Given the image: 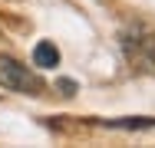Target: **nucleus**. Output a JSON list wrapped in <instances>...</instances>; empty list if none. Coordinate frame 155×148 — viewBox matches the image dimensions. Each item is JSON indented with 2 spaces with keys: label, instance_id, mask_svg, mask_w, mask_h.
Wrapping results in <instances>:
<instances>
[{
  "label": "nucleus",
  "instance_id": "1",
  "mask_svg": "<svg viewBox=\"0 0 155 148\" xmlns=\"http://www.w3.org/2000/svg\"><path fill=\"white\" fill-rule=\"evenodd\" d=\"M119 46L125 59L139 69V72H155V30L145 23H129L119 33Z\"/></svg>",
  "mask_w": 155,
  "mask_h": 148
},
{
  "label": "nucleus",
  "instance_id": "2",
  "mask_svg": "<svg viewBox=\"0 0 155 148\" xmlns=\"http://www.w3.org/2000/svg\"><path fill=\"white\" fill-rule=\"evenodd\" d=\"M0 86L10 92H23V95H43L46 82L40 79V72L23 66L13 56H0Z\"/></svg>",
  "mask_w": 155,
  "mask_h": 148
},
{
  "label": "nucleus",
  "instance_id": "3",
  "mask_svg": "<svg viewBox=\"0 0 155 148\" xmlns=\"http://www.w3.org/2000/svg\"><path fill=\"white\" fill-rule=\"evenodd\" d=\"M33 63H36V66H43V69H50V66H56V63H60V50H56L50 40H40V43L33 46Z\"/></svg>",
  "mask_w": 155,
  "mask_h": 148
},
{
  "label": "nucleus",
  "instance_id": "4",
  "mask_svg": "<svg viewBox=\"0 0 155 148\" xmlns=\"http://www.w3.org/2000/svg\"><path fill=\"white\" fill-rule=\"evenodd\" d=\"M102 125H109V128H125V132H142V128H155V118H106Z\"/></svg>",
  "mask_w": 155,
  "mask_h": 148
}]
</instances>
